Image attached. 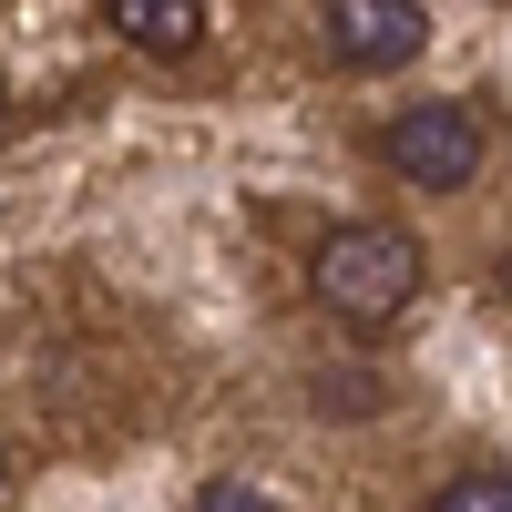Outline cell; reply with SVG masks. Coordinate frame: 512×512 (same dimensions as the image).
<instances>
[{
  "mask_svg": "<svg viewBox=\"0 0 512 512\" xmlns=\"http://www.w3.org/2000/svg\"><path fill=\"white\" fill-rule=\"evenodd\" d=\"M420 277H431L420 236H410V226H369V216H359V226H328L318 256H308L318 308H328V318H349V328H390V318H410Z\"/></svg>",
  "mask_w": 512,
  "mask_h": 512,
  "instance_id": "1",
  "label": "cell"
},
{
  "mask_svg": "<svg viewBox=\"0 0 512 512\" xmlns=\"http://www.w3.org/2000/svg\"><path fill=\"white\" fill-rule=\"evenodd\" d=\"M379 154H390V175H410L420 195H451V185H472V175H482L492 123H482L472 103L431 93V103H400L390 123H379Z\"/></svg>",
  "mask_w": 512,
  "mask_h": 512,
  "instance_id": "2",
  "label": "cell"
},
{
  "mask_svg": "<svg viewBox=\"0 0 512 512\" xmlns=\"http://www.w3.org/2000/svg\"><path fill=\"white\" fill-rule=\"evenodd\" d=\"M328 52L349 72H400L431 52V11H410V0H338L328 11Z\"/></svg>",
  "mask_w": 512,
  "mask_h": 512,
  "instance_id": "3",
  "label": "cell"
},
{
  "mask_svg": "<svg viewBox=\"0 0 512 512\" xmlns=\"http://www.w3.org/2000/svg\"><path fill=\"white\" fill-rule=\"evenodd\" d=\"M103 11H113V31L134 41V52H154V62L205 52V0H103Z\"/></svg>",
  "mask_w": 512,
  "mask_h": 512,
  "instance_id": "4",
  "label": "cell"
},
{
  "mask_svg": "<svg viewBox=\"0 0 512 512\" xmlns=\"http://www.w3.org/2000/svg\"><path fill=\"white\" fill-rule=\"evenodd\" d=\"M431 512H512V472L502 461H472V472H451Z\"/></svg>",
  "mask_w": 512,
  "mask_h": 512,
  "instance_id": "5",
  "label": "cell"
},
{
  "mask_svg": "<svg viewBox=\"0 0 512 512\" xmlns=\"http://www.w3.org/2000/svg\"><path fill=\"white\" fill-rule=\"evenodd\" d=\"M195 512H277V502H267V492H246V482H205Z\"/></svg>",
  "mask_w": 512,
  "mask_h": 512,
  "instance_id": "6",
  "label": "cell"
}]
</instances>
